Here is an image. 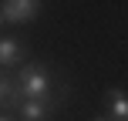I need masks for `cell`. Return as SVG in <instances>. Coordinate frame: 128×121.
Returning a JSON list of instances; mask_svg holds the SVG:
<instances>
[{
    "instance_id": "obj_7",
    "label": "cell",
    "mask_w": 128,
    "mask_h": 121,
    "mask_svg": "<svg viewBox=\"0 0 128 121\" xmlns=\"http://www.w3.org/2000/svg\"><path fill=\"white\" fill-rule=\"evenodd\" d=\"M0 121H10V118H7V115H0Z\"/></svg>"
},
{
    "instance_id": "obj_2",
    "label": "cell",
    "mask_w": 128,
    "mask_h": 121,
    "mask_svg": "<svg viewBox=\"0 0 128 121\" xmlns=\"http://www.w3.org/2000/svg\"><path fill=\"white\" fill-rule=\"evenodd\" d=\"M0 13L10 24H27L40 13V3L37 0H7V3H0Z\"/></svg>"
},
{
    "instance_id": "obj_3",
    "label": "cell",
    "mask_w": 128,
    "mask_h": 121,
    "mask_svg": "<svg viewBox=\"0 0 128 121\" xmlns=\"http://www.w3.org/2000/svg\"><path fill=\"white\" fill-rule=\"evenodd\" d=\"M27 61V44L17 37H0V67H20Z\"/></svg>"
},
{
    "instance_id": "obj_9",
    "label": "cell",
    "mask_w": 128,
    "mask_h": 121,
    "mask_svg": "<svg viewBox=\"0 0 128 121\" xmlns=\"http://www.w3.org/2000/svg\"><path fill=\"white\" fill-rule=\"evenodd\" d=\"M0 24H4V13H0Z\"/></svg>"
},
{
    "instance_id": "obj_4",
    "label": "cell",
    "mask_w": 128,
    "mask_h": 121,
    "mask_svg": "<svg viewBox=\"0 0 128 121\" xmlns=\"http://www.w3.org/2000/svg\"><path fill=\"white\" fill-rule=\"evenodd\" d=\"M58 108V101H24L17 108L20 121H47V115Z\"/></svg>"
},
{
    "instance_id": "obj_5",
    "label": "cell",
    "mask_w": 128,
    "mask_h": 121,
    "mask_svg": "<svg viewBox=\"0 0 128 121\" xmlns=\"http://www.w3.org/2000/svg\"><path fill=\"white\" fill-rule=\"evenodd\" d=\"M104 104H108V111H111V121H125L128 118V101H125L122 88H111L108 94H104Z\"/></svg>"
},
{
    "instance_id": "obj_6",
    "label": "cell",
    "mask_w": 128,
    "mask_h": 121,
    "mask_svg": "<svg viewBox=\"0 0 128 121\" xmlns=\"http://www.w3.org/2000/svg\"><path fill=\"white\" fill-rule=\"evenodd\" d=\"M10 94H14V77H10V74H0V108L7 104Z\"/></svg>"
},
{
    "instance_id": "obj_8",
    "label": "cell",
    "mask_w": 128,
    "mask_h": 121,
    "mask_svg": "<svg viewBox=\"0 0 128 121\" xmlns=\"http://www.w3.org/2000/svg\"><path fill=\"white\" fill-rule=\"evenodd\" d=\"M98 121H111V118H98Z\"/></svg>"
},
{
    "instance_id": "obj_1",
    "label": "cell",
    "mask_w": 128,
    "mask_h": 121,
    "mask_svg": "<svg viewBox=\"0 0 128 121\" xmlns=\"http://www.w3.org/2000/svg\"><path fill=\"white\" fill-rule=\"evenodd\" d=\"M14 84H17V91H20L24 101H58L61 104V98H54V77H51V71H47L44 64H37V61L20 64Z\"/></svg>"
}]
</instances>
